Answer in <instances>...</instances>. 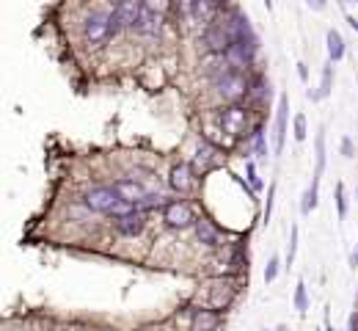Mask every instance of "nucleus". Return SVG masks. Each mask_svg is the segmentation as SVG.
Instances as JSON below:
<instances>
[{"label": "nucleus", "mask_w": 358, "mask_h": 331, "mask_svg": "<svg viewBox=\"0 0 358 331\" xmlns=\"http://www.w3.org/2000/svg\"><path fill=\"white\" fill-rule=\"evenodd\" d=\"M196 235H198V240H201L204 246H209V249L220 246V232H218V227H215L209 218H198V221H196Z\"/></svg>", "instance_id": "dca6fc26"}, {"label": "nucleus", "mask_w": 358, "mask_h": 331, "mask_svg": "<svg viewBox=\"0 0 358 331\" xmlns=\"http://www.w3.org/2000/svg\"><path fill=\"white\" fill-rule=\"evenodd\" d=\"M306 6L314 11H326V0H306Z\"/></svg>", "instance_id": "f704fd0d"}, {"label": "nucleus", "mask_w": 358, "mask_h": 331, "mask_svg": "<svg viewBox=\"0 0 358 331\" xmlns=\"http://www.w3.org/2000/svg\"><path fill=\"white\" fill-rule=\"evenodd\" d=\"M350 265H353V268H356V265H358V246H356V252L350 254Z\"/></svg>", "instance_id": "e433bc0d"}, {"label": "nucleus", "mask_w": 358, "mask_h": 331, "mask_svg": "<svg viewBox=\"0 0 358 331\" xmlns=\"http://www.w3.org/2000/svg\"><path fill=\"white\" fill-rule=\"evenodd\" d=\"M350 25H353V28L358 30V19H350Z\"/></svg>", "instance_id": "ea45409f"}, {"label": "nucleus", "mask_w": 358, "mask_h": 331, "mask_svg": "<svg viewBox=\"0 0 358 331\" xmlns=\"http://www.w3.org/2000/svg\"><path fill=\"white\" fill-rule=\"evenodd\" d=\"M254 53H256V44H254V41H232L229 50L223 53V58L229 61V66H232L234 72H243V69L251 66Z\"/></svg>", "instance_id": "0eeeda50"}, {"label": "nucleus", "mask_w": 358, "mask_h": 331, "mask_svg": "<svg viewBox=\"0 0 358 331\" xmlns=\"http://www.w3.org/2000/svg\"><path fill=\"white\" fill-rule=\"evenodd\" d=\"M220 130L226 133V135H232V138H240L243 133H245V127H248V108H243L240 102H232L229 108H223L220 111Z\"/></svg>", "instance_id": "20e7f679"}, {"label": "nucleus", "mask_w": 358, "mask_h": 331, "mask_svg": "<svg viewBox=\"0 0 358 331\" xmlns=\"http://www.w3.org/2000/svg\"><path fill=\"white\" fill-rule=\"evenodd\" d=\"M215 88H218V94L226 100V102H240L245 94H248V88H251V83L245 80V75L243 72H226L223 77H218L215 80Z\"/></svg>", "instance_id": "7ed1b4c3"}, {"label": "nucleus", "mask_w": 358, "mask_h": 331, "mask_svg": "<svg viewBox=\"0 0 358 331\" xmlns=\"http://www.w3.org/2000/svg\"><path fill=\"white\" fill-rule=\"evenodd\" d=\"M356 193H358V188H356Z\"/></svg>", "instance_id": "37998d69"}, {"label": "nucleus", "mask_w": 358, "mask_h": 331, "mask_svg": "<svg viewBox=\"0 0 358 331\" xmlns=\"http://www.w3.org/2000/svg\"><path fill=\"white\" fill-rule=\"evenodd\" d=\"M298 227H292L290 229V252H287V265H292L295 263V252H298Z\"/></svg>", "instance_id": "cd10ccee"}, {"label": "nucleus", "mask_w": 358, "mask_h": 331, "mask_svg": "<svg viewBox=\"0 0 358 331\" xmlns=\"http://www.w3.org/2000/svg\"><path fill=\"white\" fill-rule=\"evenodd\" d=\"M273 196H276V182H270V188H267V205H265V221H270V216H273Z\"/></svg>", "instance_id": "473e14b6"}, {"label": "nucleus", "mask_w": 358, "mask_h": 331, "mask_svg": "<svg viewBox=\"0 0 358 331\" xmlns=\"http://www.w3.org/2000/svg\"><path fill=\"white\" fill-rule=\"evenodd\" d=\"M69 331H88V329H83V326H75V329H69Z\"/></svg>", "instance_id": "58836bf2"}, {"label": "nucleus", "mask_w": 358, "mask_h": 331, "mask_svg": "<svg viewBox=\"0 0 358 331\" xmlns=\"http://www.w3.org/2000/svg\"><path fill=\"white\" fill-rule=\"evenodd\" d=\"M141 14H144V0H122L119 6H113V11H111V17H113V36L127 30V28H135Z\"/></svg>", "instance_id": "f03ea898"}, {"label": "nucleus", "mask_w": 358, "mask_h": 331, "mask_svg": "<svg viewBox=\"0 0 358 331\" xmlns=\"http://www.w3.org/2000/svg\"><path fill=\"white\" fill-rule=\"evenodd\" d=\"M279 268H281V260H279V257H270V263H267V268H265V282H267V285L276 282Z\"/></svg>", "instance_id": "c85d7f7f"}, {"label": "nucleus", "mask_w": 358, "mask_h": 331, "mask_svg": "<svg viewBox=\"0 0 358 331\" xmlns=\"http://www.w3.org/2000/svg\"><path fill=\"white\" fill-rule=\"evenodd\" d=\"M254 152H256V158H267V146H265V130H262V127H256V130H254Z\"/></svg>", "instance_id": "a878e982"}, {"label": "nucleus", "mask_w": 358, "mask_h": 331, "mask_svg": "<svg viewBox=\"0 0 358 331\" xmlns=\"http://www.w3.org/2000/svg\"><path fill=\"white\" fill-rule=\"evenodd\" d=\"M295 310L298 312L309 310V296H306V285L303 282H298V287H295Z\"/></svg>", "instance_id": "393cba45"}, {"label": "nucleus", "mask_w": 358, "mask_h": 331, "mask_svg": "<svg viewBox=\"0 0 358 331\" xmlns=\"http://www.w3.org/2000/svg\"><path fill=\"white\" fill-rule=\"evenodd\" d=\"M83 202H86V207H88V210L111 216V213H113V207L122 202V196H119V193L113 191V185H111V188H91V191L83 196Z\"/></svg>", "instance_id": "423d86ee"}, {"label": "nucleus", "mask_w": 358, "mask_h": 331, "mask_svg": "<svg viewBox=\"0 0 358 331\" xmlns=\"http://www.w3.org/2000/svg\"><path fill=\"white\" fill-rule=\"evenodd\" d=\"M287 111H290V97L284 94L279 100V111H276V155L284 152V141H287Z\"/></svg>", "instance_id": "f8f14e48"}, {"label": "nucleus", "mask_w": 358, "mask_h": 331, "mask_svg": "<svg viewBox=\"0 0 358 331\" xmlns=\"http://www.w3.org/2000/svg\"><path fill=\"white\" fill-rule=\"evenodd\" d=\"M298 77L306 83L309 80V69H306V64H298Z\"/></svg>", "instance_id": "c9c22d12"}, {"label": "nucleus", "mask_w": 358, "mask_h": 331, "mask_svg": "<svg viewBox=\"0 0 358 331\" xmlns=\"http://www.w3.org/2000/svg\"><path fill=\"white\" fill-rule=\"evenodd\" d=\"M171 6V0H144V8L147 11H155V14H166Z\"/></svg>", "instance_id": "c756f323"}, {"label": "nucleus", "mask_w": 358, "mask_h": 331, "mask_svg": "<svg viewBox=\"0 0 358 331\" xmlns=\"http://www.w3.org/2000/svg\"><path fill=\"white\" fill-rule=\"evenodd\" d=\"M163 221H166V227H171V229H187V227H193L198 218H196V213H193V207H190L187 202L174 199V202H169V205L163 207Z\"/></svg>", "instance_id": "39448f33"}, {"label": "nucleus", "mask_w": 358, "mask_h": 331, "mask_svg": "<svg viewBox=\"0 0 358 331\" xmlns=\"http://www.w3.org/2000/svg\"><path fill=\"white\" fill-rule=\"evenodd\" d=\"M196 169H193V163H177L174 169H171V177H169V182H171V188L177 191V193H190L193 188H196Z\"/></svg>", "instance_id": "9d476101"}, {"label": "nucleus", "mask_w": 358, "mask_h": 331, "mask_svg": "<svg viewBox=\"0 0 358 331\" xmlns=\"http://www.w3.org/2000/svg\"><path fill=\"white\" fill-rule=\"evenodd\" d=\"M113 227H116L124 238H135V235H141L144 227H147V213H141V210L135 207V210H130V213L113 218Z\"/></svg>", "instance_id": "1a4fd4ad"}, {"label": "nucleus", "mask_w": 358, "mask_h": 331, "mask_svg": "<svg viewBox=\"0 0 358 331\" xmlns=\"http://www.w3.org/2000/svg\"><path fill=\"white\" fill-rule=\"evenodd\" d=\"M232 301H234V285H232V282H215L212 290H209V307H212L215 312H220V310H226Z\"/></svg>", "instance_id": "9b49d317"}, {"label": "nucleus", "mask_w": 358, "mask_h": 331, "mask_svg": "<svg viewBox=\"0 0 358 331\" xmlns=\"http://www.w3.org/2000/svg\"><path fill=\"white\" fill-rule=\"evenodd\" d=\"M265 6H267V8H273V0H265Z\"/></svg>", "instance_id": "a19ab883"}, {"label": "nucleus", "mask_w": 358, "mask_h": 331, "mask_svg": "<svg viewBox=\"0 0 358 331\" xmlns=\"http://www.w3.org/2000/svg\"><path fill=\"white\" fill-rule=\"evenodd\" d=\"M160 17H163V14H155V11H147V8H144V14H141L135 30L144 33V36H158V33H160Z\"/></svg>", "instance_id": "a211bd4d"}, {"label": "nucleus", "mask_w": 358, "mask_h": 331, "mask_svg": "<svg viewBox=\"0 0 358 331\" xmlns=\"http://www.w3.org/2000/svg\"><path fill=\"white\" fill-rule=\"evenodd\" d=\"M215 163H218V149L212 144H201L198 152H196V158H193L196 174H207L209 169H215Z\"/></svg>", "instance_id": "4468645a"}, {"label": "nucleus", "mask_w": 358, "mask_h": 331, "mask_svg": "<svg viewBox=\"0 0 358 331\" xmlns=\"http://www.w3.org/2000/svg\"><path fill=\"white\" fill-rule=\"evenodd\" d=\"M111 3H113V6H119V3H122V0H111Z\"/></svg>", "instance_id": "79ce46f5"}, {"label": "nucleus", "mask_w": 358, "mask_h": 331, "mask_svg": "<svg viewBox=\"0 0 358 331\" xmlns=\"http://www.w3.org/2000/svg\"><path fill=\"white\" fill-rule=\"evenodd\" d=\"M326 41H328V58H331L334 64L342 61V58H345V39H342V33H339L337 28H331L328 36H326Z\"/></svg>", "instance_id": "6ab92c4d"}, {"label": "nucleus", "mask_w": 358, "mask_h": 331, "mask_svg": "<svg viewBox=\"0 0 358 331\" xmlns=\"http://www.w3.org/2000/svg\"><path fill=\"white\" fill-rule=\"evenodd\" d=\"M204 44H207L209 53H220V55H223V53L229 50V44H232V33H229L226 22H223V25L209 22L207 30H204Z\"/></svg>", "instance_id": "6e6552de"}, {"label": "nucleus", "mask_w": 358, "mask_h": 331, "mask_svg": "<svg viewBox=\"0 0 358 331\" xmlns=\"http://www.w3.org/2000/svg\"><path fill=\"white\" fill-rule=\"evenodd\" d=\"M356 3H358V0H356Z\"/></svg>", "instance_id": "c03bdc74"}, {"label": "nucleus", "mask_w": 358, "mask_h": 331, "mask_svg": "<svg viewBox=\"0 0 358 331\" xmlns=\"http://www.w3.org/2000/svg\"><path fill=\"white\" fill-rule=\"evenodd\" d=\"M337 213H339V218L348 216V202H345V185L342 182L337 185Z\"/></svg>", "instance_id": "7c9ffc66"}, {"label": "nucleus", "mask_w": 358, "mask_h": 331, "mask_svg": "<svg viewBox=\"0 0 358 331\" xmlns=\"http://www.w3.org/2000/svg\"><path fill=\"white\" fill-rule=\"evenodd\" d=\"M248 97H251L254 102H262L265 97H270V83H267L265 77H256V80L251 83V88H248Z\"/></svg>", "instance_id": "412c9836"}, {"label": "nucleus", "mask_w": 358, "mask_h": 331, "mask_svg": "<svg viewBox=\"0 0 358 331\" xmlns=\"http://www.w3.org/2000/svg\"><path fill=\"white\" fill-rule=\"evenodd\" d=\"M342 152H345V158H353V141L350 138L342 141Z\"/></svg>", "instance_id": "72a5a7b5"}, {"label": "nucleus", "mask_w": 358, "mask_h": 331, "mask_svg": "<svg viewBox=\"0 0 358 331\" xmlns=\"http://www.w3.org/2000/svg\"><path fill=\"white\" fill-rule=\"evenodd\" d=\"M169 202H166V196H160V193H147L135 207L141 210V213H149V210H163Z\"/></svg>", "instance_id": "aec40b11"}, {"label": "nucleus", "mask_w": 358, "mask_h": 331, "mask_svg": "<svg viewBox=\"0 0 358 331\" xmlns=\"http://www.w3.org/2000/svg\"><path fill=\"white\" fill-rule=\"evenodd\" d=\"M292 135H295V141H306V116H303V113H298V116H295Z\"/></svg>", "instance_id": "bb28decb"}, {"label": "nucleus", "mask_w": 358, "mask_h": 331, "mask_svg": "<svg viewBox=\"0 0 358 331\" xmlns=\"http://www.w3.org/2000/svg\"><path fill=\"white\" fill-rule=\"evenodd\" d=\"M245 177H248V182L254 185V191H262V180L256 177V166H254L251 160L245 163Z\"/></svg>", "instance_id": "2f4dec72"}, {"label": "nucleus", "mask_w": 358, "mask_h": 331, "mask_svg": "<svg viewBox=\"0 0 358 331\" xmlns=\"http://www.w3.org/2000/svg\"><path fill=\"white\" fill-rule=\"evenodd\" d=\"M83 36L88 44H105L113 36V17L105 11H94L86 22H83Z\"/></svg>", "instance_id": "f257e3e1"}, {"label": "nucleus", "mask_w": 358, "mask_h": 331, "mask_svg": "<svg viewBox=\"0 0 358 331\" xmlns=\"http://www.w3.org/2000/svg\"><path fill=\"white\" fill-rule=\"evenodd\" d=\"M220 11V0H193V17L201 19V22H212Z\"/></svg>", "instance_id": "f3484780"}, {"label": "nucleus", "mask_w": 358, "mask_h": 331, "mask_svg": "<svg viewBox=\"0 0 358 331\" xmlns=\"http://www.w3.org/2000/svg\"><path fill=\"white\" fill-rule=\"evenodd\" d=\"M331 88H334V61L323 69V80H320V91H317V100H326L328 94H331Z\"/></svg>", "instance_id": "4be33fe9"}, {"label": "nucleus", "mask_w": 358, "mask_h": 331, "mask_svg": "<svg viewBox=\"0 0 358 331\" xmlns=\"http://www.w3.org/2000/svg\"><path fill=\"white\" fill-rule=\"evenodd\" d=\"M220 323V315L209 307V310H196L190 318V331H215Z\"/></svg>", "instance_id": "2eb2a0df"}, {"label": "nucleus", "mask_w": 358, "mask_h": 331, "mask_svg": "<svg viewBox=\"0 0 358 331\" xmlns=\"http://www.w3.org/2000/svg\"><path fill=\"white\" fill-rule=\"evenodd\" d=\"M265 331H287V326H276V329H265Z\"/></svg>", "instance_id": "4c0bfd02"}, {"label": "nucleus", "mask_w": 358, "mask_h": 331, "mask_svg": "<svg viewBox=\"0 0 358 331\" xmlns=\"http://www.w3.org/2000/svg\"><path fill=\"white\" fill-rule=\"evenodd\" d=\"M113 191H116L124 202H130V205H138V202L147 196L144 185L135 182V180H116V182H113Z\"/></svg>", "instance_id": "ddd939ff"}, {"label": "nucleus", "mask_w": 358, "mask_h": 331, "mask_svg": "<svg viewBox=\"0 0 358 331\" xmlns=\"http://www.w3.org/2000/svg\"><path fill=\"white\" fill-rule=\"evenodd\" d=\"M314 149H317L314 177H323V171H326V135H323V133H317V138H314Z\"/></svg>", "instance_id": "5701e85b"}, {"label": "nucleus", "mask_w": 358, "mask_h": 331, "mask_svg": "<svg viewBox=\"0 0 358 331\" xmlns=\"http://www.w3.org/2000/svg\"><path fill=\"white\" fill-rule=\"evenodd\" d=\"M317 193H320V177H312V185L303 196V213H312L317 207Z\"/></svg>", "instance_id": "b1692460"}]
</instances>
